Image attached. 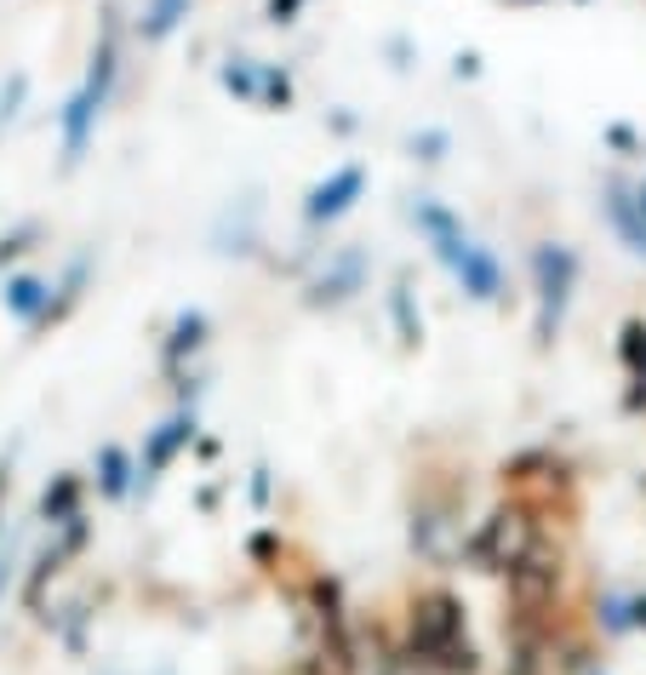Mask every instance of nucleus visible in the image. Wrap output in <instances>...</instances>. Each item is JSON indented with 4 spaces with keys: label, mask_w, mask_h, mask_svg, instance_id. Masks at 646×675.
I'll return each instance as SVG.
<instances>
[{
    "label": "nucleus",
    "mask_w": 646,
    "mask_h": 675,
    "mask_svg": "<svg viewBox=\"0 0 646 675\" xmlns=\"http://www.w3.org/2000/svg\"><path fill=\"white\" fill-rule=\"evenodd\" d=\"M12 304H17V309L29 315V309L40 304V286H35V281H17V286H12Z\"/></svg>",
    "instance_id": "3"
},
{
    "label": "nucleus",
    "mask_w": 646,
    "mask_h": 675,
    "mask_svg": "<svg viewBox=\"0 0 646 675\" xmlns=\"http://www.w3.org/2000/svg\"><path fill=\"white\" fill-rule=\"evenodd\" d=\"M412 659H440V664H470V647H463V618L452 596H418L412 606Z\"/></svg>",
    "instance_id": "1"
},
{
    "label": "nucleus",
    "mask_w": 646,
    "mask_h": 675,
    "mask_svg": "<svg viewBox=\"0 0 646 675\" xmlns=\"http://www.w3.org/2000/svg\"><path fill=\"white\" fill-rule=\"evenodd\" d=\"M349 189H355V172H344V177H338V184H332V195L321 189V200H315V212H338Z\"/></svg>",
    "instance_id": "2"
}]
</instances>
